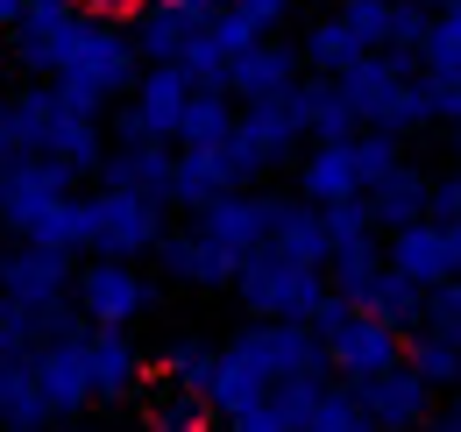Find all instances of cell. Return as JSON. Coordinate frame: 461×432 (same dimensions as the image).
Returning a JSON list of instances; mask_svg holds the SVG:
<instances>
[{"mask_svg": "<svg viewBox=\"0 0 461 432\" xmlns=\"http://www.w3.org/2000/svg\"><path fill=\"white\" fill-rule=\"evenodd\" d=\"M29 362H36V382H43L50 418H71V411L93 404V369H86V340H78V333H50V340H36Z\"/></svg>", "mask_w": 461, "mask_h": 432, "instance_id": "7", "label": "cell"}, {"mask_svg": "<svg viewBox=\"0 0 461 432\" xmlns=\"http://www.w3.org/2000/svg\"><path fill=\"white\" fill-rule=\"evenodd\" d=\"M228 432H298V411H291L285 397L270 390V397H256L249 411H234V418H228Z\"/></svg>", "mask_w": 461, "mask_h": 432, "instance_id": "30", "label": "cell"}, {"mask_svg": "<svg viewBox=\"0 0 461 432\" xmlns=\"http://www.w3.org/2000/svg\"><path fill=\"white\" fill-rule=\"evenodd\" d=\"M78 22H86V7H78V0H29V7L14 14V57H22V71L50 78Z\"/></svg>", "mask_w": 461, "mask_h": 432, "instance_id": "8", "label": "cell"}, {"mask_svg": "<svg viewBox=\"0 0 461 432\" xmlns=\"http://www.w3.org/2000/svg\"><path fill=\"white\" fill-rule=\"evenodd\" d=\"M228 7L241 14V22H249V29H256V36H270V29H277V22L291 14V0H228Z\"/></svg>", "mask_w": 461, "mask_h": 432, "instance_id": "35", "label": "cell"}, {"mask_svg": "<svg viewBox=\"0 0 461 432\" xmlns=\"http://www.w3.org/2000/svg\"><path fill=\"white\" fill-rule=\"evenodd\" d=\"M263 248H277V256H291V263L327 270V256H334V241H327V213H305V206L277 199V220H270V241H263Z\"/></svg>", "mask_w": 461, "mask_h": 432, "instance_id": "19", "label": "cell"}, {"mask_svg": "<svg viewBox=\"0 0 461 432\" xmlns=\"http://www.w3.org/2000/svg\"><path fill=\"white\" fill-rule=\"evenodd\" d=\"M355 397H362V411H369V426L376 432H404L426 418V376L411 369V362H391V369H376V376L355 382Z\"/></svg>", "mask_w": 461, "mask_h": 432, "instance_id": "9", "label": "cell"}, {"mask_svg": "<svg viewBox=\"0 0 461 432\" xmlns=\"http://www.w3.org/2000/svg\"><path fill=\"white\" fill-rule=\"evenodd\" d=\"M0 432H22V426H0Z\"/></svg>", "mask_w": 461, "mask_h": 432, "instance_id": "41", "label": "cell"}, {"mask_svg": "<svg viewBox=\"0 0 461 432\" xmlns=\"http://www.w3.org/2000/svg\"><path fill=\"white\" fill-rule=\"evenodd\" d=\"M270 220H277V199H256V192H221V199H206L199 206V234H213L221 248L234 256H249V248H263L270 241Z\"/></svg>", "mask_w": 461, "mask_h": 432, "instance_id": "11", "label": "cell"}, {"mask_svg": "<svg viewBox=\"0 0 461 432\" xmlns=\"http://www.w3.org/2000/svg\"><path fill=\"white\" fill-rule=\"evenodd\" d=\"M128 86H135V36H128V22L86 14V22L71 29V43H64L58 71H50V93L78 113H100L107 100H121Z\"/></svg>", "mask_w": 461, "mask_h": 432, "instance_id": "1", "label": "cell"}, {"mask_svg": "<svg viewBox=\"0 0 461 432\" xmlns=\"http://www.w3.org/2000/svg\"><path fill=\"white\" fill-rule=\"evenodd\" d=\"M419 7H440V0H419Z\"/></svg>", "mask_w": 461, "mask_h": 432, "instance_id": "40", "label": "cell"}, {"mask_svg": "<svg viewBox=\"0 0 461 432\" xmlns=\"http://www.w3.org/2000/svg\"><path fill=\"white\" fill-rule=\"evenodd\" d=\"M100 170H107V184H121V192H142V199H164L171 206V149L164 142H121Z\"/></svg>", "mask_w": 461, "mask_h": 432, "instance_id": "18", "label": "cell"}, {"mask_svg": "<svg viewBox=\"0 0 461 432\" xmlns=\"http://www.w3.org/2000/svg\"><path fill=\"white\" fill-rule=\"evenodd\" d=\"M78 312H86V326H128L142 305H149V284L128 270L121 256H93L86 270H78Z\"/></svg>", "mask_w": 461, "mask_h": 432, "instance_id": "6", "label": "cell"}, {"mask_svg": "<svg viewBox=\"0 0 461 432\" xmlns=\"http://www.w3.org/2000/svg\"><path fill=\"white\" fill-rule=\"evenodd\" d=\"M241 177H234V163L221 142H185V157H171V206H206V199H221V192H234Z\"/></svg>", "mask_w": 461, "mask_h": 432, "instance_id": "14", "label": "cell"}, {"mask_svg": "<svg viewBox=\"0 0 461 432\" xmlns=\"http://www.w3.org/2000/svg\"><path fill=\"white\" fill-rule=\"evenodd\" d=\"M78 7H86V14H100V22H135V7H142V0H78Z\"/></svg>", "mask_w": 461, "mask_h": 432, "instance_id": "37", "label": "cell"}, {"mask_svg": "<svg viewBox=\"0 0 461 432\" xmlns=\"http://www.w3.org/2000/svg\"><path fill=\"white\" fill-rule=\"evenodd\" d=\"M298 135H305V128H298V107H291V93H277V100H249V107L234 113V128L221 135V149H228L234 177L249 184L256 170H270V163L285 157Z\"/></svg>", "mask_w": 461, "mask_h": 432, "instance_id": "3", "label": "cell"}, {"mask_svg": "<svg viewBox=\"0 0 461 432\" xmlns=\"http://www.w3.org/2000/svg\"><path fill=\"white\" fill-rule=\"evenodd\" d=\"M234 128V100L228 86H192V100H185V121H177V142H221Z\"/></svg>", "mask_w": 461, "mask_h": 432, "instance_id": "24", "label": "cell"}, {"mask_svg": "<svg viewBox=\"0 0 461 432\" xmlns=\"http://www.w3.org/2000/svg\"><path fill=\"white\" fill-rule=\"evenodd\" d=\"M411 369L426 382H461V340H447V333L440 340H419L411 347Z\"/></svg>", "mask_w": 461, "mask_h": 432, "instance_id": "32", "label": "cell"}, {"mask_svg": "<svg viewBox=\"0 0 461 432\" xmlns=\"http://www.w3.org/2000/svg\"><path fill=\"white\" fill-rule=\"evenodd\" d=\"M298 432H376V426H369L362 397H341V390H320V397H312V411L298 418Z\"/></svg>", "mask_w": 461, "mask_h": 432, "instance_id": "26", "label": "cell"}, {"mask_svg": "<svg viewBox=\"0 0 461 432\" xmlns=\"http://www.w3.org/2000/svg\"><path fill=\"white\" fill-rule=\"evenodd\" d=\"M348 157H355V177H362V192H369V184H384V177L398 170V135H391V128L348 135Z\"/></svg>", "mask_w": 461, "mask_h": 432, "instance_id": "27", "label": "cell"}, {"mask_svg": "<svg viewBox=\"0 0 461 432\" xmlns=\"http://www.w3.org/2000/svg\"><path fill=\"white\" fill-rule=\"evenodd\" d=\"M36 340H43V333H36V312L0 291V355H36Z\"/></svg>", "mask_w": 461, "mask_h": 432, "instance_id": "33", "label": "cell"}, {"mask_svg": "<svg viewBox=\"0 0 461 432\" xmlns=\"http://www.w3.org/2000/svg\"><path fill=\"white\" fill-rule=\"evenodd\" d=\"M149 432H206L213 404H206V382H177V376H157L149 404H142Z\"/></svg>", "mask_w": 461, "mask_h": 432, "instance_id": "21", "label": "cell"}, {"mask_svg": "<svg viewBox=\"0 0 461 432\" xmlns=\"http://www.w3.org/2000/svg\"><path fill=\"white\" fill-rule=\"evenodd\" d=\"M0 291L14 305H29V312H50V305H64V291H71V256L43 248V241H14L0 256Z\"/></svg>", "mask_w": 461, "mask_h": 432, "instance_id": "5", "label": "cell"}, {"mask_svg": "<svg viewBox=\"0 0 461 432\" xmlns=\"http://www.w3.org/2000/svg\"><path fill=\"white\" fill-rule=\"evenodd\" d=\"M291 107H298V128H305V135H320V142H348V135L362 128L334 71H320V78H298V86H291Z\"/></svg>", "mask_w": 461, "mask_h": 432, "instance_id": "16", "label": "cell"}, {"mask_svg": "<svg viewBox=\"0 0 461 432\" xmlns=\"http://www.w3.org/2000/svg\"><path fill=\"white\" fill-rule=\"evenodd\" d=\"M78 340H86L93 397H128V390L142 382V355H135V340H128L121 326H93V333H78Z\"/></svg>", "mask_w": 461, "mask_h": 432, "instance_id": "17", "label": "cell"}, {"mask_svg": "<svg viewBox=\"0 0 461 432\" xmlns=\"http://www.w3.org/2000/svg\"><path fill=\"white\" fill-rule=\"evenodd\" d=\"M426 113L433 121H461V64H433L426 71Z\"/></svg>", "mask_w": 461, "mask_h": 432, "instance_id": "34", "label": "cell"}, {"mask_svg": "<svg viewBox=\"0 0 461 432\" xmlns=\"http://www.w3.org/2000/svg\"><path fill=\"white\" fill-rule=\"evenodd\" d=\"M213 355H221V347H206V340H171V347L157 355V376L206 382V376H213Z\"/></svg>", "mask_w": 461, "mask_h": 432, "instance_id": "28", "label": "cell"}, {"mask_svg": "<svg viewBox=\"0 0 461 432\" xmlns=\"http://www.w3.org/2000/svg\"><path fill=\"white\" fill-rule=\"evenodd\" d=\"M0 426H22V432L50 426V404H43V382H36L29 355H0Z\"/></svg>", "mask_w": 461, "mask_h": 432, "instance_id": "20", "label": "cell"}, {"mask_svg": "<svg viewBox=\"0 0 461 432\" xmlns=\"http://www.w3.org/2000/svg\"><path fill=\"white\" fill-rule=\"evenodd\" d=\"M362 199H369V220H376V227H391V234H398V227H411V220L433 206V184H426L419 170H404V163H398V170H391L384 184H369Z\"/></svg>", "mask_w": 461, "mask_h": 432, "instance_id": "23", "label": "cell"}, {"mask_svg": "<svg viewBox=\"0 0 461 432\" xmlns=\"http://www.w3.org/2000/svg\"><path fill=\"white\" fill-rule=\"evenodd\" d=\"M426 64H461V0H440V14L426 22Z\"/></svg>", "mask_w": 461, "mask_h": 432, "instance_id": "29", "label": "cell"}, {"mask_svg": "<svg viewBox=\"0 0 461 432\" xmlns=\"http://www.w3.org/2000/svg\"><path fill=\"white\" fill-rule=\"evenodd\" d=\"M206 22H213V7L142 0V7H135V22H128V36H135V57H149V64H177V57H185V43H192Z\"/></svg>", "mask_w": 461, "mask_h": 432, "instance_id": "10", "label": "cell"}, {"mask_svg": "<svg viewBox=\"0 0 461 432\" xmlns=\"http://www.w3.org/2000/svg\"><path fill=\"white\" fill-rule=\"evenodd\" d=\"M157 256H164V270L177 276V284H192V291H221V284H234V270H241V256L234 248H221L213 234H164L157 241Z\"/></svg>", "mask_w": 461, "mask_h": 432, "instance_id": "12", "label": "cell"}, {"mask_svg": "<svg viewBox=\"0 0 461 432\" xmlns=\"http://www.w3.org/2000/svg\"><path fill=\"white\" fill-rule=\"evenodd\" d=\"M362 50H369V43L348 29V14H327V22L305 29V64H312V71H341V64H355Z\"/></svg>", "mask_w": 461, "mask_h": 432, "instance_id": "25", "label": "cell"}, {"mask_svg": "<svg viewBox=\"0 0 461 432\" xmlns=\"http://www.w3.org/2000/svg\"><path fill=\"white\" fill-rule=\"evenodd\" d=\"M29 0H0V29H14V14H22Z\"/></svg>", "mask_w": 461, "mask_h": 432, "instance_id": "38", "label": "cell"}, {"mask_svg": "<svg viewBox=\"0 0 461 432\" xmlns=\"http://www.w3.org/2000/svg\"><path fill=\"white\" fill-rule=\"evenodd\" d=\"M177 7H221V0H177Z\"/></svg>", "mask_w": 461, "mask_h": 432, "instance_id": "39", "label": "cell"}, {"mask_svg": "<svg viewBox=\"0 0 461 432\" xmlns=\"http://www.w3.org/2000/svg\"><path fill=\"white\" fill-rule=\"evenodd\" d=\"M298 192L312 199V206H341L362 192V177H355V157H348V142H320L312 157L298 163Z\"/></svg>", "mask_w": 461, "mask_h": 432, "instance_id": "22", "label": "cell"}, {"mask_svg": "<svg viewBox=\"0 0 461 432\" xmlns=\"http://www.w3.org/2000/svg\"><path fill=\"white\" fill-rule=\"evenodd\" d=\"M164 241V199H142V192H93V256H121V263H135V256H149Z\"/></svg>", "mask_w": 461, "mask_h": 432, "instance_id": "4", "label": "cell"}, {"mask_svg": "<svg viewBox=\"0 0 461 432\" xmlns=\"http://www.w3.org/2000/svg\"><path fill=\"white\" fill-rule=\"evenodd\" d=\"M291 86H298V57H291L285 43L256 36L249 50H234V64H228V93L234 100H277Z\"/></svg>", "mask_w": 461, "mask_h": 432, "instance_id": "13", "label": "cell"}, {"mask_svg": "<svg viewBox=\"0 0 461 432\" xmlns=\"http://www.w3.org/2000/svg\"><path fill=\"white\" fill-rule=\"evenodd\" d=\"M426 213H440V220H461V170L447 177V184H433V206Z\"/></svg>", "mask_w": 461, "mask_h": 432, "instance_id": "36", "label": "cell"}, {"mask_svg": "<svg viewBox=\"0 0 461 432\" xmlns=\"http://www.w3.org/2000/svg\"><path fill=\"white\" fill-rule=\"evenodd\" d=\"M234 291L256 320H312L320 298H327V270L312 263H291L277 248H249L241 270H234Z\"/></svg>", "mask_w": 461, "mask_h": 432, "instance_id": "2", "label": "cell"}, {"mask_svg": "<svg viewBox=\"0 0 461 432\" xmlns=\"http://www.w3.org/2000/svg\"><path fill=\"white\" fill-rule=\"evenodd\" d=\"M341 14H348V29H355L369 50H384V43H391V14H398V0H348Z\"/></svg>", "mask_w": 461, "mask_h": 432, "instance_id": "31", "label": "cell"}, {"mask_svg": "<svg viewBox=\"0 0 461 432\" xmlns=\"http://www.w3.org/2000/svg\"><path fill=\"white\" fill-rule=\"evenodd\" d=\"M391 270L411 276L419 291H440L447 276H455V256H447V234H440V220H411L391 234Z\"/></svg>", "mask_w": 461, "mask_h": 432, "instance_id": "15", "label": "cell"}]
</instances>
